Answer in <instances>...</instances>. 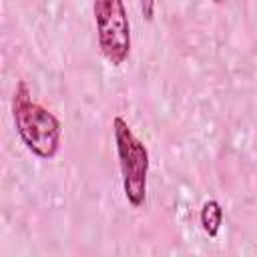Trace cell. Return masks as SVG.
I'll return each instance as SVG.
<instances>
[{"label": "cell", "mask_w": 257, "mask_h": 257, "mask_svg": "<svg viewBox=\"0 0 257 257\" xmlns=\"http://www.w3.org/2000/svg\"><path fill=\"white\" fill-rule=\"evenodd\" d=\"M10 108L24 147L38 159H54L62 145V124L46 106L32 98L26 80L16 82Z\"/></svg>", "instance_id": "1"}, {"label": "cell", "mask_w": 257, "mask_h": 257, "mask_svg": "<svg viewBox=\"0 0 257 257\" xmlns=\"http://www.w3.org/2000/svg\"><path fill=\"white\" fill-rule=\"evenodd\" d=\"M112 137H114L124 199L133 209H139L145 205L147 199V179L151 165L149 149L133 133V128L122 116L112 118Z\"/></svg>", "instance_id": "2"}, {"label": "cell", "mask_w": 257, "mask_h": 257, "mask_svg": "<svg viewBox=\"0 0 257 257\" xmlns=\"http://www.w3.org/2000/svg\"><path fill=\"white\" fill-rule=\"evenodd\" d=\"M98 48L110 66H122L131 54V22L120 0H98L92 4Z\"/></svg>", "instance_id": "3"}, {"label": "cell", "mask_w": 257, "mask_h": 257, "mask_svg": "<svg viewBox=\"0 0 257 257\" xmlns=\"http://www.w3.org/2000/svg\"><path fill=\"white\" fill-rule=\"evenodd\" d=\"M223 207L217 199H209L203 203L201 213H199V221H201V229L209 235V237H217L223 225Z\"/></svg>", "instance_id": "4"}, {"label": "cell", "mask_w": 257, "mask_h": 257, "mask_svg": "<svg viewBox=\"0 0 257 257\" xmlns=\"http://www.w3.org/2000/svg\"><path fill=\"white\" fill-rule=\"evenodd\" d=\"M141 10H143V14L151 20V18H153V10H155V4H153V2H143V4H141Z\"/></svg>", "instance_id": "5"}]
</instances>
